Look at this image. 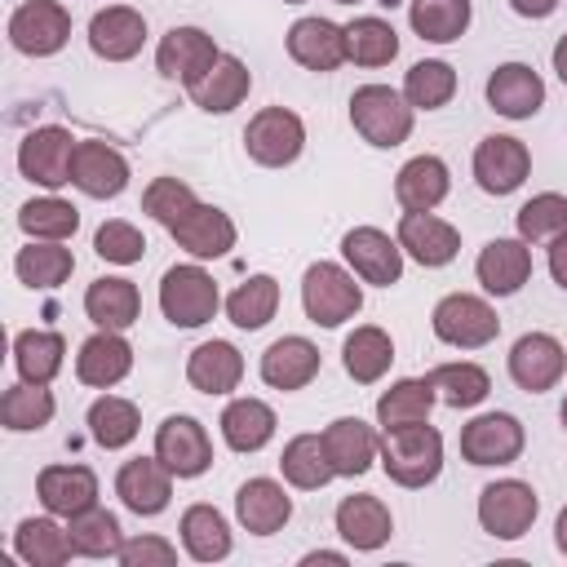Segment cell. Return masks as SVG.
<instances>
[{"mask_svg": "<svg viewBox=\"0 0 567 567\" xmlns=\"http://www.w3.org/2000/svg\"><path fill=\"white\" fill-rule=\"evenodd\" d=\"M403 97L412 111H443L456 97V66L443 58H421L403 75Z\"/></svg>", "mask_w": 567, "mask_h": 567, "instance_id": "50", "label": "cell"}, {"mask_svg": "<svg viewBox=\"0 0 567 567\" xmlns=\"http://www.w3.org/2000/svg\"><path fill=\"white\" fill-rule=\"evenodd\" d=\"M408 22H412V35L430 44H452L470 31L474 0H408Z\"/></svg>", "mask_w": 567, "mask_h": 567, "instance_id": "43", "label": "cell"}, {"mask_svg": "<svg viewBox=\"0 0 567 567\" xmlns=\"http://www.w3.org/2000/svg\"><path fill=\"white\" fill-rule=\"evenodd\" d=\"M244 151L261 168H288L306 151V120L292 106H261L244 128Z\"/></svg>", "mask_w": 567, "mask_h": 567, "instance_id": "6", "label": "cell"}, {"mask_svg": "<svg viewBox=\"0 0 567 567\" xmlns=\"http://www.w3.org/2000/svg\"><path fill=\"white\" fill-rule=\"evenodd\" d=\"M332 4H359V0H332Z\"/></svg>", "mask_w": 567, "mask_h": 567, "instance_id": "62", "label": "cell"}, {"mask_svg": "<svg viewBox=\"0 0 567 567\" xmlns=\"http://www.w3.org/2000/svg\"><path fill=\"white\" fill-rule=\"evenodd\" d=\"M430 328L452 350H483L501 337V315L478 292H447L430 310Z\"/></svg>", "mask_w": 567, "mask_h": 567, "instance_id": "5", "label": "cell"}, {"mask_svg": "<svg viewBox=\"0 0 567 567\" xmlns=\"http://www.w3.org/2000/svg\"><path fill=\"white\" fill-rule=\"evenodd\" d=\"M399 58V31L394 22L377 18V13H363L354 22H346V62L354 66H390Z\"/></svg>", "mask_w": 567, "mask_h": 567, "instance_id": "46", "label": "cell"}, {"mask_svg": "<svg viewBox=\"0 0 567 567\" xmlns=\"http://www.w3.org/2000/svg\"><path fill=\"white\" fill-rule=\"evenodd\" d=\"M133 372V341L115 328H97L75 350V381L89 390H115Z\"/></svg>", "mask_w": 567, "mask_h": 567, "instance_id": "23", "label": "cell"}, {"mask_svg": "<svg viewBox=\"0 0 567 567\" xmlns=\"http://www.w3.org/2000/svg\"><path fill=\"white\" fill-rule=\"evenodd\" d=\"M301 310L315 328H341L363 310V279L346 261H310L301 270Z\"/></svg>", "mask_w": 567, "mask_h": 567, "instance_id": "2", "label": "cell"}, {"mask_svg": "<svg viewBox=\"0 0 567 567\" xmlns=\"http://www.w3.org/2000/svg\"><path fill=\"white\" fill-rule=\"evenodd\" d=\"M35 496H40V505L49 514L71 518V514L97 505V474L89 465H80V461H71V465H44L35 474Z\"/></svg>", "mask_w": 567, "mask_h": 567, "instance_id": "32", "label": "cell"}, {"mask_svg": "<svg viewBox=\"0 0 567 567\" xmlns=\"http://www.w3.org/2000/svg\"><path fill=\"white\" fill-rule=\"evenodd\" d=\"M549 62H554V75L567 84V31L554 40V53H549Z\"/></svg>", "mask_w": 567, "mask_h": 567, "instance_id": "57", "label": "cell"}, {"mask_svg": "<svg viewBox=\"0 0 567 567\" xmlns=\"http://www.w3.org/2000/svg\"><path fill=\"white\" fill-rule=\"evenodd\" d=\"M217 58H221V49L204 27H168L155 44V71L182 89L204 80L217 66Z\"/></svg>", "mask_w": 567, "mask_h": 567, "instance_id": "12", "label": "cell"}, {"mask_svg": "<svg viewBox=\"0 0 567 567\" xmlns=\"http://www.w3.org/2000/svg\"><path fill=\"white\" fill-rule=\"evenodd\" d=\"M434 403H439V394H434L430 377H399V381H390V390L377 394V425L394 430V425L430 421Z\"/></svg>", "mask_w": 567, "mask_h": 567, "instance_id": "42", "label": "cell"}, {"mask_svg": "<svg viewBox=\"0 0 567 567\" xmlns=\"http://www.w3.org/2000/svg\"><path fill=\"white\" fill-rule=\"evenodd\" d=\"M545 266H549V279L567 292V235H558L554 244H549V257H545Z\"/></svg>", "mask_w": 567, "mask_h": 567, "instance_id": "55", "label": "cell"}, {"mask_svg": "<svg viewBox=\"0 0 567 567\" xmlns=\"http://www.w3.org/2000/svg\"><path fill=\"white\" fill-rule=\"evenodd\" d=\"M221 306V288L204 270V261H177L159 275V315L173 328H204Z\"/></svg>", "mask_w": 567, "mask_h": 567, "instance_id": "4", "label": "cell"}, {"mask_svg": "<svg viewBox=\"0 0 567 567\" xmlns=\"http://www.w3.org/2000/svg\"><path fill=\"white\" fill-rule=\"evenodd\" d=\"M71 40V9L62 0H22L9 13V44L22 58H53Z\"/></svg>", "mask_w": 567, "mask_h": 567, "instance_id": "10", "label": "cell"}, {"mask_svg": "<svg viewBox=\"0 0 567 567\" xmlns=\"http://www.w3.org/2000/svg\"><path fill=\"white\" fill-rule=\"evenodd\" d=\"M284 49L297 66L315 71V75H332L337 66H346V27L332 22V18H297L288 31H284Z\"/></svg>", "mask_w": 567, "mask_h": 567, "instance_id": "19", "label": "cell"}, {"mask_svg": "<svg viewBox=\"0 0 567 567\" xmlns=\"http://www.w3.org/2000/svg\"><path fill=\"white\" fill-rule=\"evenodd\" d=\"M177 536H182V554L190 563H221L235 549V532H230L226 514L217 505H208V501H195V505L182 509Z\"/></svg>", "mask_w": 567, "mask_h": 567, "instance_id": "31", "label": "cell"}, {"mask_svg": "<svg viewBox=\"0 0 567 567\" xmlns=\"http://www.w3.org/2000/svg\"><path fill=\"white\" fill-rule=\"evenodd\" d=\"M341 261L372 288H394L403 279V248L381 226H350L341 235Z\"/></svg>", "mask_w": 567, "mask_h": 567, "instance_id": "11", "label": "cell"}, {"mask_svg": "<svg viewBox=\"0 0 567 567\" xmlns=\"http://www.w3.org/2000/svg\"><path fill=\"white\" fill-rule=\"evenodd\" d=\"M75 146L80 137H71V128L62 124H40L18 142V173L31 186L58 190L71 182V164H75Z\"/></svg>", "mask_w": 567, "mask_h": 567, "instance_id": "8", "label": "cell"}, {"mask_svg": "<svg viewBox=\"0 0 567 567\" xmlns=\"http://www.w3.org/2000/svg\"><path fill=\"white\" fill-rule=\"evenodd\" d=\"M155 456L177 474V478H199L213 470V439L204 430V421L173 412L155 425Z\"/></svg>", "mask_w": 567, "mask_h": 567, "instance_id": "16", "label": "cell"}, {"mask_svg": "<svg viewBox=\"0 0 567 567\" xmlns=\"http://www.w3.org/2000/svg\"><path fill=\"white\" fill-rule=\"evenodd\" d=\"M84 425H89V434H93V443H97V447L120 452V447H128V443L137 439V430H142V412H137V403H133V399L102 390V394L89 403Z\"/></svg>", "mask_w": 567, "mask_h": 567, "instance_id": "40", "label": "cell"}, {"mask_svg": "<svg viewBox=\"0 0 567 567\" xmlns=\"http://www.w3.org/2000/svg\"><path fill=\"white\" fill-rule=\"evenodd\" d=\"M425 377H430L439 403H447V408H456V412H461V408H478V403L492 394V377H487V368L474 363V359L439 363V368H430Z\"/></svg>", "mask_w": 567, "mask_h": 567, "instance_id": "45", "label": "cell"}, {"mask_svg": "<svg viewBox=\"0 0 567 567\" xmlns=\"http://www.w3.org/2000/svg\"><path fill=\"white\" fill-rule=\"evenodd\" d=\"M279 474L288 487L297 492H319L337 478L332 461H328V447H323V434H292L279 452Z\"/></svg>", "mask_w": 567, "mask_h": 567, "instance_id": "41", "label": "cell"}, {"mask_svg": "<svg viewBox=\"0 0 567 567\" xmlns=\"http://www.w3.org/2000/svg\"><path fill=\"white\" fill-rule=\"evenodd\" d=\"M527 447V430L514 412H478L461 425V461L487 470V465H514Z\"/></svg>", "mask_w": 567, "mask_h": 567, "instance_id": "9", "label": "cell"}, {"mask_svg": "<svg viewBox=\"0 0 567 567\" xmlns=\"http://www.w3.org/2000/svg\"><path fill=\"white\" fill-rule=\"evenodd\" d=\"M319 434H323V447H328L337 478H359L381 461V434L363 416H337Z\"/></svg>", "mask_w": 567, "mask_h": 567, "instance_id": "26", "label": "cell"}, {"mask_svg": "<svg viewBox=\"0 0 567 567\" xmlns=\"http://www.w3.org/2000/svg\"><path fill=\"white\" fill-rule=\"evenodd\" d=\"M381 4H385V9H394V4H399V0H381Z\"/></svg>", "mask_w": 567, "mask_h": 567, "instance_id": "61", "label": "cell"}, {"mask_svg": "<svg viewBox=\"0 0 567 567\" xmlns=\"http://www.w3.org/2000/svg\"><path fill=\"white\" fill-rule=\"evenodd\" d=\"M554 545H558V554H567V505L554 518Z\"/></svg>", "mask_w": 567, "mask_h": 567, "instance_id": "59", "label": "cell"}, {"mask_svg": "<svg viewBox=\"0 0 567 567\" xmlns=\"http://www.w3.org/2000/svg\"><path fill=\"white\" fill-rule=\"evenodd\" d=\"M452 190V168L443 155H412L394 173V199L403 213H434Z\"/></svg>", "mask_w": 567, "mask_h": 567, "instance_id": "30", "label": "cell"}, {"mask_svg": "<svg viewBox=\"0 0 567 567\" xmlns=\"http://www.w3.org/2000/svg\"><path fill=\"white\" fill-rule=\"evenodd\" d=\"M66 536H71L80 558H97V563L115 558L120 545H124V527H120V518L106 505H89V509L71 514L66 518Z\"/></svg>", "mask_w": 567, "mask_h": 567, "instance_id": "48", "label": "cell"}, {"mask_svg": "<svg viewBox=\"0 0 567 567\" xmlns=\"http://www.w3.org/2000/svg\"><path fill=\"white\" fill-rule=\"evenodd\" d=\"M474 514H478V527H483L487 536H496V540H518V536L532 532V523H536V514H540V496H536V487L523 483V478H496V483H487V487L478 492Z\"/></svg>", "mask_w": 567, "mask_h": 567, "instance_id": "7", "label": "cell"}, {"mask_svg": "<svg viewBox=\"0 0 567 567\" xmlns=\"http://www.w3.org/2000/svg\"><path fill=\"white\" fill-rule=\"evenodd\" d=\"M84 315L93 319V328H115L128 332L142 319V292L133 279L124 275H97L84 288Z\"/></svg>", "mask_w": 567, "mask_h": 567, "instance_id": "35", "label": "cell"}, {"mask_svg": "<svg viewBox=\"0 0 567 567\" xmlns=\"http://www.w3.org/2000/svg\"><path fill=\"white\" fill-rule=\"evenodd\" d=\"M226 319L239 328V332H257L266 328L275 315H279V279L275 275H248L244 284H235V292L226 297Z\"/></svg>", "mask_w": 567, "mask_h": 567, "instance_id": "44", "label": "cell"}, {"mask_svg": "<svg viewBox=\"0 0 567 567\" xmlns=\"http://www.w3.org/2000/svg\"><path fill=\"white\" fill-rule=\"evenodd\" d=\"M13 275H18V284H27L35 292H53L75 275V252L58 239H27L13 252Z\"/></svg>", "mask_w": 567, "mask_h": 567, "instance_id": "37", "label": "cell"}, {"mask_svg": "<svg viewBox=\"0 0 567 567\" xmlns=\"http://www.w3.org/2000/svg\"><path fill=\"white\" fill-rule=\"evenodd\" d=\"M195 204H199V195H195V186L182 182V177H151L146 190H142V213H146L151 221H159L164 230H168L186 208H195Z\"/></svg>", "mask_w": 567, "mask_h": 567, "instance_id": "52", "label": "cell"}, {"mask_svg": "<svg viewBox=\"0 0 567 567\" xmlns=\"http://www.w3.org/2000/svg\"><path fill=\"white\" fill-rule=\"evenodd\" d=\"M301 563H306V567H315V563H332V567H341V563H346V554H337V549H310Z\"/></svg>", "mask_w": 567, "mask_h": 567, "instance_id": "58", "label": "cell"}, {"mask_svg": "<svg viewBox=\"0 0 567 567\" xmlns=\"http://www.w3.org/2000/svg\"><path fill=\"white\" fill-rule=\"evenodd\" d=\"M58 412V399L49 385H35V381H18L0 394V425L9 434H31V430H44Z\"/></svg>", "mask_w": 567, "mask_h": 567, "instance_id": "47", "label": "cell"}, {"mask_svg": "<svg viewBox=\"0 0 567 567\" xmlns=\"http://www.w3.org/2000/svg\"><path fill=\"white\" fill-rule=\"evenodd\" d=\"M128 159L120 146L111 142H97V137H80L75 146V164H71V186L89 199H115L128 190Z\"/></svg>", "mask_w": 567, "mask_h": 567, "instance_id": "20", "label": "cell"}, {"mask_svg": "<svg viewBox=\"0 0 567 567\" xmlns=\"http://www.w3.org/2000/svg\"><path fill=\"white\" fill-rule=\"evenodd\" d=\"M332 527L337 536L354 549V554H377L390 536H394V514L381 496L372 492H350L337 501V514H332Z\"/></svg>", "mask_w": 567, "mask_h": 567, "instance_id": "22", "label": "cell"}, {"mask_svg": "<svg viewBox=\"0 0 567 567\" xmlns=\"http://www.w3.org/2000/svg\"><path fill=\"white\" fill-rule=\"evenodd\" d=\"M514 230H518L523 244L549 248L558 235H567V195H558V190L532 195V199L514 213Z\"/></svg>", "mask_w": 567, "mask_h": 567, "instance_id": "51", "label": "cell"}, {"mask_svg": "<svg viewBox=\"0 0 567 567\" xmlns=\"http://www.w3.org/2000/svg\"><path fill=\"white\" fill-rule=\"evenodd\" d=\"M18 230L27 239H58V244H66L80 230V208L71 199L53 195V190L49 195H35V199H27L18 208Z\"/></svg>", "mask_w": 567, "mask_h": 567, "instance_id": "49", "label": "cell"}, {"mask_svg": "<svg viewBox=\"0 0 567 567\" xmlns=\"http://www.w3.org/2000/svg\"><path fill=\"white\" fill-rule=\"evenodd\" d=\"M558 421H563V434H567V394H563V403H558Z\"/></svg>", "mask_w": 567, "mask_h": 567, "instance_id": "60", "label": "cell"}, {"mask_svg": "<svg viewBox=\"0 0 567 567\" xmlns=\"http://www.w3.org/2000/svg\"><path fill=\"white\" fill-rule=\"evenodd\" d=\"M394 363V337L377 323H359L341 341V368L354 385H377Z\"/></svg>", "mask_w": 567, "mask_h": 567, "instance_id": "38", "label": "cell"}, {"mask_svg": "<svg viewBox=\"0 0 567 567\" xmlns=\"http://www.w3.org/2000/svg\"><path fill=\"white\" fill-rule=\"evenodd\" d=\"M474 279L483 284L487 297H514L532 279V244H523L518 235L487 239L474 257Z\"/></svg>", "mask_w": 567, "mask_h": 567, "instance_id": "24", "label": "cell"}, {"mask_svg": "<svg viewBox=\"0 0 567 567\" xmlns=\"http://www.w3.org/2000/svg\"><path fill=\"white\" fill-rule=\"evenodd\" d=\"M13 554L27 563V567H62V563H71V554H75V545H71V536H66V518L58 523V514H31V518H22L18 527H13Z\"/></svg>", "mask_w": 567, "mask_h": 567, "instance_id": "36", "label": "cell"}, {"mask_svg": "<svg viewBox=\"0 0 567 567\" xmlns=\"http://www.w3.org/2000/svg\"><path fill=\"white\" fill-rule=\"evenodd\" d=\"M509 9H514L518 18H532V22H540V18H549V13L558 9V0H509Z\"/></svg>", "mask_w": 567, "mask_h": 567, "instance_id": "56", "label": "cell"}, {"mask_svg": "<svg viewBox=\"0 0 567 567\" xmlns=\"http://www.w3.org/2000/svg\"><path fill=\"white\" fill-rule=\"evenodd\" d=\"M146 18L133 4H106L89 18V49L102 62H133L146 44Z\"/></svg>", "mask_w": 567, "mask_h": 567, "instance_id": "25", "label": "cell"}, {"mask_svg": "<svg viewBox=\"0 0 567 567\" xmlns=\"http://www.w3.org/2000/svg\"><path fill=\"white\" fill-rule=\"evenodd\" d=\"M235 518H239V527L252 532V536H275V532H284L288 518H292L288 483L266 478V474L239 483V492H235Z\"/></svg>", "mask_w": 567, "mask_h": 567, "instance_id": "28", "label": "cell"}, {"mask_svg": "<svg viewBox=\"0 0 567 567\" xmlns=\"http://www.w3.org/2000/svg\"><path fill=\"white\" fill-rule=\"evenodd\" d=\"M394 239H399L403 257L425 270H443L461 252V230L439 213H403L394 226Z\"/></svg>", "mask_w": 567, "mask_h": 567, "instance_id": "17", "label": "cell"}, {"mask_svg": "<svg viewBox=\"0 0 567 567\" xmlns=\"http://www.w3.org/2000/svg\"><path fill=\"white\" fill-rule=\"evenodd\" d=\"M186 381L199 394H230V390H239V381H244V354H239V346L235 341H221V337L199 341L186 354Z\"/></svg>", "mask_w": 567, "mask_h": 567, "instance_id": "33", "label": "cell"}, {"mask_svg": "<svg viewBox=\"0 0 567 567\" xmlns=\"http://www.w3.org/2000/svg\"><path fill=\"white\" fill-rule=\"evenodd\" d=\"M115 563H120V567H173V563H177V545L164 540V536H155V532L124 536Z\"/></svg>", "mask_w": 567, "mask_h": 567, "instance_id": "54", "label": "cell"}, {"mask_svg": "<svg viewBox=\"0 0 567 567\" xmlns=\"http://www.w3.org/2000/svg\"><path fill=\"white\" fill-rule=\"evenodd\" d=\"M284 4H306V0H284Z\"/></svg>", "mask_w": 567, "mask_h": 567, "instance_id": "63", "label": "cell"}, {"mask_svg": "<svg viewBox=\"0 0 567 567\" xmlns=\"http://www.w3.org/2000/svg\"><path fill=\"white\" fill-rule=\"evenodd\" d=\"M168 235H173V244L190 257V261H217V257H226L235 244H239V226H235V217L226 213V208H217V204H195V208H186L173 226H168Z\"/></svg>", "mask_w": 567, "mask_h": 567, "instance_id": "14", "label": "cell"}, {"mask_svg": "<svg viewBox=\"0 0 567 567\" xmlns=\"http://www.w3.org/2000/svg\"><path fill=\"white\" fill-rule=\"evenodd\" d=\"M350 124L354 133L377 146V151H394L412 137V124H416V111L408 106L403 89H390V84H359L350 93Z\"/></svg>", "mask_w": 567, "mask_h": 567, "instance_id": "3", "label": "cell"}, {"mask_svg": "<svg viewBox=\"0 0 567 567\" xmlns=\"http://www.w3.org/2000/svg\"><path fill=\"white\" fill-rule=\"evenodd\" d=\"M173 470L151 452V456H133V461H124L120 470H115V496H120V505L128 509V514H137V518H155V514H164L168 509V501H173Z\"/></svg>", "mask_w": 567, "mask_h": 567, "instance_id": "18", "label": "cell"}, {"mask_svg": "<svg viewBox=\"0 0 567 567\" xmlns=\"http://www.w3.org/2000/svg\"><path fill=\"white\" fill-rule=\"evenodd\" d=\"M217 430H221V443H226L230 452L252 456V452H261V447L275 439L279 416H275V408H270L266 399H257V394H239V399H230V403L221 408Z\"/></svg>", "mask_w": 567, "mask_h": 567, "instance_id": "29", "label": "cell"}, {"mask_svg": "<svg viewBox=\"0 0 567 567\" xmlns=\"http://www.w3.org/2000/svg\"><path fill=\"white\" fill-rule=\"evenodd\" d=\"M470 173L478 182V190L487 195H514L527 173H532V151L527 142H518L514 133H487L478 146H474V159H470Z\"/></svg>", "mask_w": 567, "mask_h": 567, "instance_id": "13", "label": "cell"}, {"mask_svg": "<svg viewBox=\"0 0 567 567\" xmlns=\"http://www.w3.org/2000/svg\"><path fill=\"white\" fill-rule=\"evenodd\" d=\"M381 470L390 483L416 492L443 474V434L430 421L381 430Z\"/></svg>", "mask_w": 567, "mask_h": 567, "instance_id": "1", "label": "cell"}, {"mask_svg": "<svg viewBox=\"0 0 567 567\" xmlns=\"http://www.w3.org/2000/svg\"><path fill=\"white\" fill-rule=\"evenodd\" d=\"M319 368H323V354H319V346H315L310 337H301V332L275 337V341L261 350V359H257L261 381H266L270 390H284V394L306 390V385L319 377Z\"/></svg>", "mask_w": 567, "mask_h": 567, "instance_id": "21", "label": "cell"}, {"mask_svg": "<svg viewBox=\"0 0 567 567\" xmlns=\"http://www.w3.org/2000/svg\"><path fill=\"white\" fill-rule=\"evenodd\" d=\"M483 93H487V106L496 115H505V120H532L545 106V80L527 62H501V66H492Z\"/></svg>", "mask_w": 567, "mask_h": 567, "instance_id": "27", "label": "cell"}, {"mask_svg": "<svg viewBox=\"0 0 567 567\" xmlns=\"http://www.w3.org/2000/svg\"><path fill=\"white\" fill-rule=\"evenodd\" d=\"M186 93H190V102H195L204 115H230V111L244 106V97L252 93V71H248L244 58L221 53L217 66H213L204 80H195Z\"/></svg>", "mask_w": 567, "mask_h": 567, "instance_id": "34", "label": "cell"}, {"mask_svg": "<svg viewBox=\"0 0 567 567\" xmlns=\"http://www.w3.org/2000/svg\"><path fill=\"white\" fill-rule=\"evenodd\" d=\"M13 368L22 381L53 385L58 372L66 368V337L53 328H22L13 337Z\"/></svg>", "mask_w": 567, "mask_h": 567, "instance_id": "39", "label": "cell"}, {"mask_svg": "<svg viewBox=\"0 0 567 567\" xmlns=\"http://www.w3.org/2000/svg\"><path fill=\"white\" fill-rule=\"evenodd\" d=\"M505 368H509V381L527 394H545L563 381L567 372V350L554 332H523L509 354H505Z\"/></svg>", "mask_w": 567, "mask_h": 567, "instance_id": "15", "label": "cell"}, {"mask_svg": "<svg viewBox=\"0 0 567 567\" xmlns=\"http://www.w3.org/2000/svg\"><path fill=\"white\" fill-rule=\"evenodd\" d=\"M93 252L106 261V266H137L146 257V235L124 221V217H106L97 230H93Z\"/></svg>", "mask_w": 567, "mask_h": 567, "instance_id": "53", "label": "cell"}]
</instances>
